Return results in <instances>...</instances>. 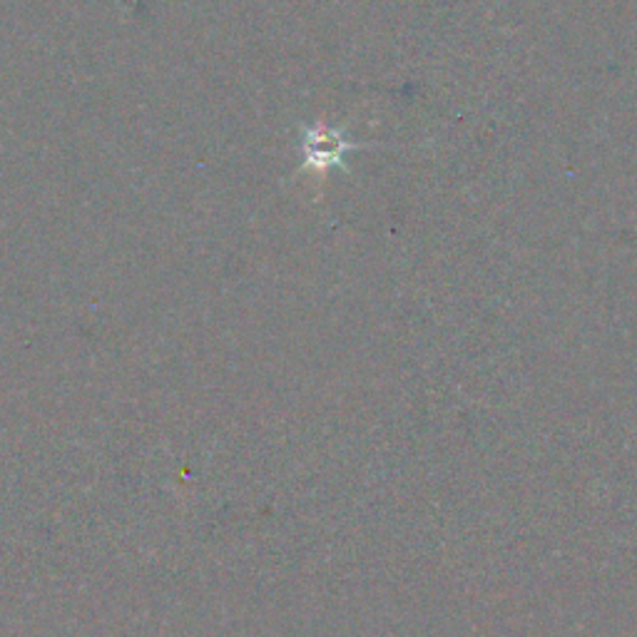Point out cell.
I'll return each instance as SVG.
<instances>
[{
    "instance_id": "cell-1",
    "label": "cell",
    "mask_w": 637,
    "mask_h": 637,
    "mask_svg": "<svg viewBox=\"0 0 637 637\" xmlns=\"http://www.w3.org/2000/svg\"><path fill=\"white\" fill-rule=\"evenodd\" d=\"M351 150H357L354 142L347 140V135L329 125H312L301 135V158L307 170H329L344 167V158Z\"/></svg>"
}]
</instances>
